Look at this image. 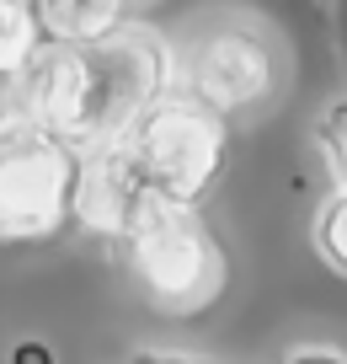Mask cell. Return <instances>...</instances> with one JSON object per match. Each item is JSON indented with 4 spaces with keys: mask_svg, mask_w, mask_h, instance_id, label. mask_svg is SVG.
Wrapping results in <instances>:
<instances>
[{
    "mask_svg": "<svg viewBox=\"0 0 347 364\" xmlns=\"http://www.w3.org/2000/svg\"><path fill=\"white\" fill-rule=\"evenodd\" d=\"M38 54H43V38L33 27L27 0H0V97Z\"/></svg>",
    "mask_w": 347,
    "mask_h": 364,
    "instance_id": "cell-8",
    "label": "cell"
},
{
    "mask_svg": "<svg viewBox=\"0 0 347 364\" xmlns=\"http://www.w3.org/2000/svg\"><path fill=\"white\" fill-rule=\"evenodd\" d=\"M171 91V38L150 22H118L112 33L70 48H43L6 86L0 107H16L70 150L118 139L155 97Z\"/></svg>",
    "mask_w": 347,
    "mask_h": 364,
    "instance_id": "cell-1",
    "label": "cell"
},
{
    "mask_svg": "<svg viewBox=\"0 0 347 364\" xmlns=\"http://www.w3.org/2000/svg\"><path fill=\"white\" fill-rule=\"evenodd\" d=\"M150 204H155V198H150L145 182L134 177V166H128L118 139H107V145H97V150H80L75 188H70V220H75V225H86L91 236L118 247V241L128 236V225H134Z\"/></svg>",
    "mask_w": 347,
    "mask_h": 364,
    "instance_id": "cell-6",
    "label": "cell"
},
{
    "mask_svg": "<svg viewBox=\"0 0 347 364\" xmlns=\"http://www.w3.org/2000/svg\"><path fill=\"white\" fill-rule=\"evenodd\" d=\"M27 11H33L43 48H70L112 33L128 16V0H27Z\"/></svg>",
    "mask_w": 347,
    "mask_h": 364,
    "instance_id": "cell-7",
    "label": "cell"
},
{
    "mask_svg": "<svg viewBox=\"0 0 347 364\" xmlns=\"http://www.w3.org/2000/svg\"><path fill=\"white\" fill-rule=\"evenodd\" d=\"M128 364H209V359H192V353H134Z\"/></svg>",
    "mask_w": 347,
    "mask_h": 364,
    "instance_id": "cell-13",
    "label": "cell"
},
{
    "mask_svg": "<svg viewBox=\"0 0 347 364\" xmlns=\"http://www.w3.org/2000/svg\"><path fill=\"white\" fill-rule=\"evenodd\" d=\"M11 364H54V353H48L38 338H27V343H16V348H11Z\"/></svg>",
    "mask_w": 347,
    "mask_h": 364,
    "instance_id": "cell-12",
    "label": "cell"
},
{
    "mask_svg": "<svg viewBox=\"0 0 347 364\" xmlns=\"http://www.w3.org/2000/svg\"><path fill=\"white\" fill-rule=\"evenodd\" d=\"M118 145L155 204H203V193L224 177L230 124L182 91H166L118 134Z\"/></svg>",
    "mask_w": 347,
    "mask_h": 364,
    "instance_id": "cell-4",
    "label": "cell"
},
{
    "mask_svg": "<svg viewBox=\"0 0 347 364\" xmlns=\"http://www.w3.org/2000/svg\"><path fill=\"white\" fill-rule=\"evenodd\" d=\"M123 268L134 279L139 300L160 316H198L224 295L230 262L214 236V225L198 215V204H150L118 241Z\"/></svg>",
    "mask_w": 347,
    "mask_h": 364,
    "instance_id": "cell-3",
    "label": "cell"
},
{
    "mask_svg": "<svg viewBox=\"0 0 347 364\" xmlns=\"http://www.w3.org/2000/svg\"><path fill=\"white\" fill-rule=\"evenodd\" d=\"M294 59L283 33L257 11L219 6L171 38V91L203 102L224 124L268 118L289 91Z\"/></svg>",
    "mask_w": 347,
    "mask_h": 364,
    "instance_id": "cell-2",
    "label": "cell"
},
{
    "mask_svg": "<svg viewBox=\"0 0 347 364\" xmlns=\"http://www.w3.org/2000/svg\"><path fill=\"white\" fill-rule=\"evenodd\" d=\"M310 139H315V150H321V166H326V177H331V188L347 193V97H331V102L321 107Z\"/></svg>",
    "mask_w": 347,
    "mask_h": 364,
    "instance_id": "cell-9",
    "label": "cell"
},
{
    "mask_svg": "<svg viewBox=\"0 0 347 364\" xmlns=\"http://www.w3.org/2000/svg\"><path fill=\"white\" fill-rule=\"evenodd\" d=\"M315 252L331 273H347V193L331 188L326 204L315 209Z\"/></svg>",
    "mask_w": 347,
    "mask_h": 364,
    "instance_id": "cell-10",
    "label": "cell"
},
{
    "mask_svg": "<svg viewBox=\"0 0 347 364\" xmlns=\"http://www.w3.org/2000/svg\"><path fill=\"white\" fill-rule=\"evenodd\" d=\"M128 6H134V0H128Z\"/></svg>",
    "mask_w": 347,
    "mask_h": 364,
    "instance_id": "cell-14",
    "label": "cell"
},
{
    "mask_svg": "<svg viewBox=\"0 0 347 364\" xmlns=\"http://www.w3.org/2000/svg\"><path fill=\"white\" fill-rule=\"evenodd\" d=\"M278 364H347V353L342 348H326V343H304V348L283 353Z\"/></svg>",
    "mask_w": 347,
    "mask_h": 364,
    "instance_id": "cell-11",
    "label": "cell"
},
{
    "mask_svg": "<svg viewBox=\"0 0 347 364\" xmlns=\"http://www.w3.org/2000/svg\"><path fill=\"white\" fill-rule=\"evenodd\" d=\"M75 161L59 134L16 107H0V247H33L65 230Z\"/></svg>",
    "mask_w": 347,
    "mask_h": 364,
    "instance_id": "cell-5",
    "label": "cell"
}]
</instances>
